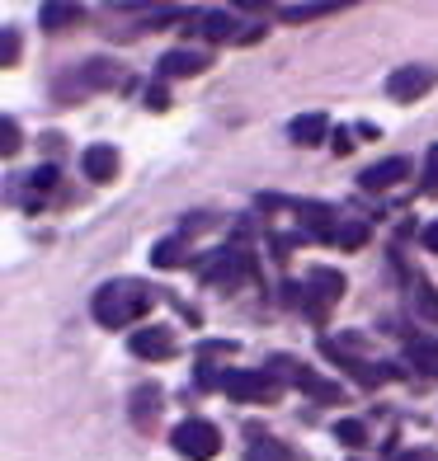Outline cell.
I'll return each instance as SVG.
<instances>
[{
  "mask_svg": "<svg viewBox=\"0 0 438 461\" xmlns=\"http://www.w3.org/2000/svg\"><path fill=\"white\" fill-rule=\"evenodd\" d=\"M151 306H156V292L146 287V283H132V278L104 283V287L95 292V302H90L95 321H99L104 330H128V325H137Z\"/></svg>",
  "mask_w": 438,
  "mask_h": 461,
  "instance_id": "1",
  "label": "cell"
},
{
  "mask_svg": "<svg viewBox=\"0 0 438 461\" xmlns=\"http://www.w3.org/2000/svg\"><path fill=\"white\" fill-rule=\"evenodd\" d=\"M217 391H226L232 401H245V405H278L283 395V382L274 372H250V367H226L217 376Z\"/></svg>",
  "mask_w": 438,
  "mask_h": 461,
  "instance_id": "2",
  "label": "cell"
},
{
  "mask_svg": "<svg viewBox=\"0 0 438 461\" xmlns=\"http://www.w3.org/2000/svg\"><path fill=\"white\" fill-rule=\"evenodd\" d=\"M170 443L179 456H189V461H213L222 452V433L207 424V419H184V424L170 433Z\"/></svg>",
  "mask_w": 438,
  "mask_h": 461,
  "instance_id": "3",
  "label": "cell"
},
{
  "mask_svg": "<svg viewBox=\"0 0 438 461\" xmlns=\"http://www.w3.org/2000/svg\"><path fill=\"white\" fill-rule=\"evenodd\" d=\"M344 297V278L335 274V268H316V274L306 278V292H302V311L316 325H325V316H330V306H335Z\"/></svg>",
  "mask_w": 438,
  "mask_h": 461,
  "instance_id": "4",
  "label": "cell"
},
{
  "mask_svg": "<svg viewBox=\"0 0 438 461\" xmlns=\"http://www.w3.org/2000/svg\"><path fill=\"white\" fill-rule=\"evenodd\" d=\"M321 353H325V358L330 363H335V367H344L349 376H353V382H359V386H382V382H391V367L387 363H368V358H353V353H349V339H325L321 344Z\"/></svg>",
  "mask_w": 438,
  "mask_h": 461,
  "instance_id": "5",
  "label": "cell"
},
{
  "mask_svg": "<svg viewBox=\"0 0 438 461\" xmlns=\"http://www.w3.org/2000/svg\"><path fill=\"white\" fill-rule=\"evenodd\" d=\"M274 376H287L297 391H306L311 401H321V405H340L344 395H340V382H325V376H316L311 367H302V363H292V358H278L274 363Z\"/></svg>",
  "mask_w": 438,
  "mask_h": 461,
  "instance_id": "6",
  "label": "cell"
},
{
  "mask_svg": "<svg viewBox=\"0 0 438 461\" xmlns=\"http://www.w3.org/2000/svg\"><path fill=\"white\" fill-rule=\"evenodd\" d=\"M194 29L207 38V43H255V38L264 33V29L241 33V24H236L226 10H203V14H194Z\"/></svg>",
  "mask_w": 438,
  "mask_h": 461,
  "instance_id": "7",
  "label": "cell"
},
{
  "mask_svg": "<svg viewBox=\"0 0 438 461\" xmlns=\"http://www.w3.org/2000/svg\"><path fill=\"white\" fill-rule=\"evenodd\" d=\"M433 71L429 67H396L391 76H387V95L396 99V104H415V99H424L429 90H433Z\"/></svg>",
  "mask_w": 438,
  "mask_h": 461,
  "instance_id": "8",
  "label": "cell"
},
{
  "mask_svg": "<svg viewBox=\"0 0 438 461\" xmlns=\"http://www.w3.org/2000/svg\"><path fill=\"white\" fill-rule=\"evenodd\" d=\"M250 268H255V264H250L245 249H217L213 264H203V278H207V283H226V287H236V283L250 274Z\"/></svg>",
  "mask_w": 438,
  "mask_h": 461,
  "instance_id": "9",
  "label": "cell"
},
{
  "mask_svg": "<svg viewBox=\"0 0 438 461\" xmlns=\"http://www.w3.org/2000/svg\"><path fill=\"white\" fill-rule=\"evenodd\" d=\"M132 424L141 429V433H151L156 429V419H160V410H165V391L156 386V382H141L137 391H132Z\"/></svg>",
  "mask_w": 438,
  "mask_h": 461,
  "instance_id": "10",
  "label": "cell"
},
{
  "mask_svg": "<svg viewBox=\"0 0 438 461\" xmlns=\"http://www.w3.org/2000/svg\"><path fill=\"white\" fill-rule=\"evenodd\" d=\"M401 179H410V160L406 156H391L382 165H368V170L359 175V184L368 188V194H382V188H396Z\"/></svg>",
  "mask_w": 438,
  "mask_h": 461,
  "instance_id": "11",
  "label": "cell"
},
{
  "mask_svg": "<svg viewBox=\"0 0 438 461\" xmlns=\"http://www.w3.org/2000/svg\"><path fill=\"white\" fill-rule=\"evenodd\" d=\"M132 353H137V358H170V353H175V334L165 325L132 330Z\"/></svg>",
  "mask_w": 438,
  "mask_h": 461,
  "instance_id": "12",
  "label": "cell"
},
{
  "mask_svg": "<svg viewBox=\"0 0 438 461\" xmlns=\"http://www.w3.org/2000/svg\"><path fill=\"white\" fill-rule=\"evenodd\" d=\"M80 165H86V179H95V184H114V175H118V151H114V146H86Z\"/></svg>",
  "mask_w": 438,
  "mask_h": 461,
  "instance_id": "13",
  "label": "cell"
},
{
  "mask_svg": "<svg viewBox=\"0 0 438 461\" xmlns=\"http://www.w3.org/2000/svg\"><path fill=\"white\" fill-rule=\"evenodd\" d=\"M203 67H207V57H203V52H189V48H175V52L160 57V76H165V80H175V76H198Z\"/></svg>",
  "mask_w": 438,
  "mask_h": 461,
  "instance_id": "14",
  "label": "cell"
},
{
  "mask_svg": "<svg viewBox=\"0 0 438 461\" xmlns=\"http://www.w3.org/2000/svg\"><path fill=\"white\" fill-rule=\"evenodd\" d=\"M118 80H123V71L114 67V61H86L71 86L76 90H104V86H118Z\"/></svg>",
  "mask_w": 438,
  "mask_h": 461,
  "instance_id": "15",
  "label": "cell"
},
{
  "mask_svg": "<svg viewBox=\"0 0 438 461\" xmlns=\"http://www.w3.org/2000/svg\"><path fill=\"white\" fill-rule=\"evenodd\" d=\"M80 19H86V10H80V5H57V0H52V5H43V10H38V24H43L48 33L76 29Z\"/></svg>",
  "mask_w": 438,
  "mask_h": 461,
  "instance_id": "16",
  "label": "cell"
},
{
  "mask_svg": "<svg viewBox=\"0 0 438 461\" xmlns=\"http://www.w3.org/2000/svg\"><path fill=\"white\" fill-rule=\"evenodd\" d=\"M287 132H292V141H297V146H321L325 132H330V122L321 113H302V118H292Z\"/></svg>",
  "mask_w": 438,
  "mask_h": 461,
  "instance_id": "17",
  "label": "cell"
},
{
  "mask_svg": "<svg viewBox=\"0 0 438 461\" xmlns=\"http://www.w3.org/2000/svg\"><path fill=\"white\" fill-rule=\"evenodd\" d=\"M151 264L156 268H184V264H189V245H184V240H160L151 249Z\"/></svg>",
  "mask_w": 438,
  "mask_h": 461,
  "instance_id": "18",
  "label": "cell"
},
{
  "mask_svg": "<svg viewBox=\"0 0 438 461\" xmlns=\"http://www.w3.org/2000/svg\"><path fill=\"white\" fill-rule=\"evenodd\" d=\"M406 358L420 367V372L438 376V344H433V339H410V344H406Z\"/></svg>",
  "mask_w": 438,
  "mask_h": 461,
  "instance_id": "19",
  "label": "cell"
},
{
  "mask_svg": "<svg viewBox=\"0 0 438 461\" xmlns=\"http://www.w3.org/2000/svg\"><path fill=\"white\" fill-rule=\"evenodd\" d=\"M330 245L363 249V245H368V226H363V221H340V226H335V240H330Z\"/></svg>",
  "mask_w": 438,
  "mask_h": 461,
  "instance_id": "20",
  "label": "cell"
},
{
  "mask_svg": "<svg viewBox=\"0 0 438 461\" xmlns=\"http://www.w3.org/2000/svg\"><path fill=\"white\" fill-rule=\"evenodd\" d=\"M278 19L287 24H306V19H321V14H335V5H274Z\"/></svg>",
  "mask_w": 438,
  "mask_h": 461,
  "instance_id": "21",
  "label": "cell"
},
{
  "mask_svg": "<svg viewBox=\"0 0 438 461\" xmlns=\"http://www.w3.org/2000/svg\"><path fill=\"white\" fill-rule=\"evenodd\" d=\"M245 461H297V456H292L283 443H274V438H264V443L255 438V443H250V452H245Z\"/></svg>",
  "mask_w": 438,
  "mask_h": 461,
  "instance_id": "22",
  "label": "cell"
},
{
  "mask_svg": "<svg viewBox=\"0 0 438 461\" xmlns=\"http://www.w3.org/2000/svg\"><path fill=\"white\" fill-rule=\"evenodd\" d=\"M335 438H340L344 447H363V443H368V429L359 424V419H340V424H335Z\"/></svg>",
  "mask_w": 438,
  "mask_h": 461,
  "instance_id": "23",
  "label": "cell"
},
{
  "mask_svg": "<svg viewBox=\"0 0 438 461\" xmlns=\"http://www.w3.org/2000/svg\"><path fill=\"white\" fill-rule=\"evenodd\" d=\"M14 61H19V33L0 29V67H14Z\"/></svg>",
  "mask_w": 438,
  "mask_h": 461,
  "instance_id": "24",
  "label": "cell"
},
{
  "mask_svg": "<svg viewBox=\"0 0 438 461\" xmlns=\"http://www.w3.org/2000/svg\"><path fill=\"white\" fill-rule=\"evenodd\" d=\"M14 151H19V122L5 118L0 122V156H14Z\"/></svg>",
  "mask_w": 438,
  "mask_h": 461,
  "instance_id": "25",
  "label": "cell"
},
{
  "mask_svg": "<svg viewBox=\"0 0 438 461\" xmlns=\"http://www.w3.org/2000/svg\"><path fill=\"white\" fill-rule=\"evenodd\" d=\"M146 109H151V113H165V109H170V95H165V86H151V90H146Z\"/></svg>",
  "mask_w": 438,
  "mask_h": 461,
  "instance_id": "26",
  "label": "cell"
},
{
  "mask_svg": "<svg viewBox=\"0 0 438 461\" xmlns=\"http://www.w3.org/2000/svg\"><path fill=\"white\" fill-rule=\"evenodd\" d=\"M29 184L38 188V194H48V188L57 184V170H52V165H43V170H33V175H29Z\"/></svg>",
  "mask_w": 438,
  "mask_h": 461,
  "instance_id": "27",
  "label": "cell"
},
{
  "mask_svg": "<svg viewBox=\"0 0 438 461\" xmlns=\"http://www.w3.org/2000/svg\"><path fill=\"white\" fill-rule=\"evenodd\" d=\"M330 146H335V156H349V151H353V141H349V132H344V128H340L335 137H330Z\"/></svg>",
  "mask_w": 438,
  "mask_h": 461,
  "instance_id": "28",
  "label": "cell"
},
{
  "mask_svg": "<svg viewBox=\"0 0 438 461\" xmlns=\"http://www.w3.org/2000/svg\"><path fill=\"white\" fill-rule=\"evenodd\" d=\"M424 249H433V255H438V221L424 226Z\"/></svg>",
  "mask_w": 438,
  "mask_h": 461,
  "instance_id": "29",
  "label": "cell"
},
{
  "mask_svg": "<svg viewBox=\"0 0 438 461\" xmlns=\"http://www.w3.org/2000/svg\"><path fill=\"white\" fill-rule=\"evenodd\" d=\"M424 170H429V179H438V141L429 146V160H424Z\"/></svg>",
  "mask_w": 438,
  "mask_h": 461,
  "instance_id": "30",
  "label": "cell"
},
{
  "mask_svg": "<svg viewBox=\"0 0 438 461\" xmlns=\"http://www.w3.org/2000/svg\"><path fill=\"white\" fill-rule=\"evenodd\" d=\"M401 461H424V456H420V452H415V456H410V452H406V456H401Z\"/></svg>",
  "mask_w": 438,
  "mask_h": 461,
  "instance_id": "31",
  "label": "cell"
}]
</instances>
